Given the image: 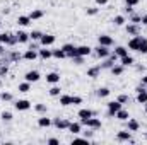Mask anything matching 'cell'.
I'll return each mask as SVG.
<instances>
[{"instance_id":"1","label":"cell","mask_w":147,"mask_h":145,"mask_svg":"<svg viewBox=\"0 0 147 145\" xmlns=\"http://www.w3.org/2000/svg\"><path fill=\"white\" fill-rule=\"evenodd\" d=\"M80 125H82V126H87V128H92V130H99L103 123H101L99 118L91 116V118H87V119H80Z\"/></svg>"},{"instance_id":"2","label":"cell","mask_w":147,"mask_h":145,"mask_svg":"<svg viewBox=\"0 0 147 145\" xmlns=\"http://www.w3.org/2000/svg\"><path fill=\"white\" fill-rule=\"evenodd\" d=\"M94 53H96V56H98V58H101V60L108 58V56L111 55L110 48H108V46H101V44H98V46L94 48Z\"/></svg>"},{"instance_id":"3","label":"cell","mask_w":147,"mask_h":145,"mask_svg":"<svg viewBox=\"0 0 147 145\" xmlns=\"http://www.w3.org/2000/svg\"><path fill=\"white\" fill-rule=\"evenodd\" d=\"M137 103L139 104H147V89L144 85H139L137 89Z\"/></svg>"},{"instance_id":"4","label":"cell","mask_w":147,"mask_h":145,"mask_svg":"<svg viewBox=\"0 0 147 145\" xmlns=\"http://www.w3.org/2000/svg\"><path fill=\"white\" fill-rule=\"evenodd\" d=\"M144 39H146V38H142V36H139V34H137V36H134L130 41H128V46H127V48H128V50L137 51V50H139V46H140V43H142Z\"/></svg>"},{"instance_id":"5","label":"cell","mask_w":147,"mask_h":145,"mask_svg":"<svg viewBox=\"0 0 147 145\" xmlns=\"http://www.w3.org/2000/svg\"><path fill=\"white\" fill-rule=\"evenodd\" d=\"M116 140H118V142H132V144H134V140H132V132H130V130L118 132V133H116Z\"/></svg>"},{"instance_id":"6","label":"cell","mask_w":147,"mask_h":145,"mask_svg":"<svg viewBox=\"0 0 147 145\" xmlns=\"http://www.w3.org/2000/svg\"><path fill=\"white\" fill-rule=\"evenodd\" d=\"M106 106H108V113H106V114H108V116H115V114H116V111H118V109H121L123 104H121V103H118V101H110Z\"/></svg>"},{"instance_id":"7","label":"cell","mask_w":147,"mask_h":145,"mask_svg":"<svg viewBox=\"0 0 147 145\" xmlns=\"http://www.w3.org/2000/svg\"><path fill=\"white\" fill-rule=\"evenodd\" d=\"M69 125H70V121L65 119V118H55V119H53V126L58 128V130H67Z\"/></svg>"},{"instance_id":"8","label":"cell","mask_w":147,"mask_h":145,"mask_svg":"<svg viewBox=\"0 0 147 145\" xmlns=\"http://www.w3.org/2000/svg\"><path fill=\"white\" fill-rule=\"evenodd\" d=\"M98 44H101V46H108L111 48L113 44H115V41H113V38L108 36V34H101V36H98Z\"/></svg>"},{"instance_id":"9","label":"cell","mask_w":147,"mask_h":145,"mask_svg":"<svg viewBox=\"0 0 147 145\" xmlns=\"http://www.w3.org/2000/svg\"><path fill=\"white\" fill-rule=\"evenodd\" d=\"M41 79V73L38 72V70H29V72H26L24 75V80H28V82H31V84H34Z\"/></svg>"},{"instance_id":"10","label":"cell","mask_w":147,"mask_h":145,"mask_svg":"<svg viewBox=\"0 0 147 145\" xmlns=\"http://www.w3.org/2000/svg\"><path fill=\"white\" fill-rule=\"evenodd\" d=\"M55 41H57V38L53 36V34H43L41 39H39V44L41 46H51Z\"/></svg>"},{"instance_id":"11","label":"cell","mask_w":147,"mask_h":145,"mask_svg":"<svg viewBox=\"0 0 147 145\" xmlns=\"http://www.w3.org/2000/svg\"><path fill=\"white\" fill-rule=\"evenodd\" d=\"M14 106L17 111H28V109H31V103L28 99H19V101H16Z\"/></svg>"},{"instance_id":"12","label":"cell","mask_w":147,"mask_h":145,"mask_svg":"<svg viewBox=\"0 0 147 145\" xmlns=\"http://www.w3.org/2000/svg\"><path fill=\"white\" fill-rule=\"evenodd\" d=\"M62 50L65 51V55H67L69 58H72V56H75V55H77V46H74V44H70V43L63 44V46H62Z\"/></svg>"},{"instance_id":"13","label":"cell","mask_w":147,"mask_h":145,"mask_svg":"<svg viewBox=\"0 0 147 145\" xmlns=\"http://www.w3.org/2000/svg\"><path fill=\"white\" fill-rule=\"evenodd\" d=\"M125 29H127V34H132V36H137V34L140 33V28H139V24H134V22H128Z\"/></svg>"},{"instance_id":"14","label":"cell","mask_w":147,"mask_h":145,"mask_svg":"<svg viewBox=\"0 0 147 145\" xmlns=\"http://www.w3.org/2000/svg\"><path fill=\"white\" fill-rule=\"evenodd\" d=\"M118 62H120V65H123L125 68H127V67H132V65L135 63V60H134V56H132V55H125V56H121Z\"/></svg>"},{"instance_id":"15","label":"cell","mask_w":147,"mask_h":145,"mask_svg":"<svg viewBox=\"0 0 147 145\" xmlns=\"http://www.w3.org/2000/svg\"><path fill=\"white\" fill-rule=\"evenodd\" d=\"M67 130H69L70 133H74V135H79L80 130H82V125H80V121H70V125H69Z\"/></svg>"},{"instance_id":"16","label":"cell","mask_w":147,"mask_h":145,"mask_svg":"<svg viewBox=\"0 0 147 145\" xmlns=\"http://www.w3.org/2000/svg\"><path fill=\"white\" fill-rule=\"evenodd\" d=\"M22 58H24V60H29V62H33V60H36V58H38V51H36V50H33V48H28V50L24 51Z\"/></svg>"},{"instance_id":"17","label":"cell","mask_w":147,"mask_h":145,"mask_svg":"<svg viewBox=\"0 0 147 145\" xmlns=\"http://www.w3.org/2000/svg\"><path fill=\"white\" fill-rule=\"evenodd\" d=\"M91 53H92V48H91V46H87V44L77 46V55H80V56H89Z\"/></svg>"},{"instance_id":"18","label":"cell","mask_w":147,"mask_h":145,"mask_svg":"<svg viewBox=\"0 0 147 145\" xmlns=\"http://www.w3.org/2000/svg\"><path fill=\"white\" fill-rule=\"evenodd\" d=\"M139 128H140V123H139L137 119H132V118L127 119V130H130V132H139Z\"/></svg>"},{"instance_id":"19","label":"cell","mask_w":147,"mask_h":145,"mask_svg":"<svg viewBox=\"0 0 147 145\" xmlns=\"http://www.w3.org/2000/svg\"><path fill=\"white\" fill-rule=\"evenodd\" d=\"M94 114H96L94 111H91V109H87V108L79 109V113H77V116H79L80 119H87V118H91V116H94Z\"/></svg>"},{"instance_id":"20","label":"cell","mask_w":147,"mask_h":145,"mask_svg":"<svg viewBox=\"0 0 147 145\" xmlns=\"http://www.w3.org/2000/svg\"><path fill=\"white\" fill-rule=\"evenodd\" d=\"M46 82H48V84H58V82H60V73L58 72L46 73Z\"/></svg>"},{"instance_id":"21","label":"cell","mask_w":147,"mask_h":145,"mask_svg":"<svg viewBox=\"0 0 147 145\" xmlns=\"http://www.w3.org/2000/svg\"><path fill=\"white\" fill-rule=\"evenodd\" d=\"M51 125H53V119H51V118H46V116L38 118V126H41V128H48V126H51Z\"/></svg>"},{"instance_id":"22","label":"cell","mask_w":147,"mask_h":145,"mask_svg":"<svg viewBox=\"0 0 147 145\" xmlns=\"http://www.w3.org/2000/svg\"><path fill=\"white\" fill-rule=\"evenodd\" d=\"M99 73H101V65H96V67H91L89 70H87V77H91V79H98L99 77Z\"/></svg>"},{"instance_id":"23","label":"cell","mask_w":147,"mask_h":145,"mask_svg":"<svg viewBox=\"0 0 147 145\" xmlns=\"http://www.w3.org/2000/svg\"><path fill=\"white\" fill-rule=\"evenodd\" d=\"M115 118H116V119H120V121H127V119L130 118V114H128V111H127V109L121 108V109H118V111H116Z\"/></svg>"},{"instance_id":"24","label":"cell","mask_w":147,"mask_h":145,"mask_svg":"<svg viewBox=\"0 0 147 145\" xmlns=\"http://www.w3.org/2000/svg\"><path fill=\"white\" fill-rule=\"evenodd\" d=\"M38 56L41 60H48V58H51V50H48L46 46H43V50H38Z\"/></svg>"},{"instance_id":"25","label":"cell","mask_w":147,"mask_h":145,"mask_svg":"<svg viewBox=\"0 0 147 145\" xmlns=\"http://www.w3.org/2000/svg\"><path fill=\"white\" fill-rule=\"evenodd\" d=\"M111 73L115 75V77H120V75H123V72H125V67L123 65H120V63H116V65H113L110 68Z\"/></svg>"},{"instance_id":"26","label":"cell","mask_w":147,"mask_h":145,"mask_svg":"<svg viewBox=\"0 0 147 145\" xmlns=\"http://www.w3.org/2000/svg\"><path fill=\"white\" fill-rule=\"evenodd\" d=\"M43 15H45V10H41V9H34V10H31V14H29L31 21H38V19H43Z\"/></svg>"},{"instance_id":"27","label":"cell","mask_w":147,"mask_h":145,"mask_svg":"<svg viewBox=\"0 0 147 145\" xmlns=\"http://www.w3.org/2000/svg\"><path fill=\"white\" fill-rule=\"evenodd\" d=\"M51 56L57 58V60H63V58H67V55H65V51H63L62 48H58V50H51Z\"/></svg>"},{"instance_id":"28","label":"cell","mask_w":147,"mask_h":145,"mask_svg":"<svg viewBox=\"0 0 147 145\" xmlns=\"http://www.w3.org/2000/svg\"><path fill=\"white\" fill-rule=\"evenodd\" d=\"M16 36H17V41H19V43H22V44L29 41V34H28L26 31H17V33H16Z\"/></svg>"},{"instance_id":"29","label":"cell","mask_w":147,"mask_h":145,"mask_svg":"<svg viewBox=\"0 0 147 145\" xmlns=\"http://www.w3.org/2000/svg\"><path fill=\"white\" fill-rule=\"evenodd\" d=\"M17 24L22 26V28H24V26H29V24H31V17H29V15H19V17H17Z\"/></svg>"},{"instance_id":"30","label":"cell","mask_w":147,"mask_h":145,"mask_svg":"<svg viewBox=\"0 0 147 145\" xmlns=\"http://www.w3.org/2000/svg\"><path fill=\"white\" fill-rule=\"evenodd\" d=\"M118 58H121V56H125V55H128V48H125V46H116L115 48V51H113Z\"/></svg>"},{"instance_id":"31","label":"cell","mask_w":147,"mask_h":145,"mask_svg":"<svg viewBox=\"0 0 147 145\" xmlns=\"http://www.w3.org/2000/svg\"><path fill=\"white\" fill-rule=\"evenodd\" d=\"M72 104V96H67V94H60V106H70Z\"/></svg>"},{"instance_id":"32","label":"cell","mask_w":147,"mask_h":145,"mask_svg":"<svg viewBox=\"0 0 147 145\" xmlns=\"http://www.w3.org/2000/svg\"><path fill=\"white\" fill-rule=\"evenodd\" d=\"M96 94H98V97H101V99H103V97H108V96H110L111 91L108 89V87H99V89L96 91Z\"/></svg>"},{"instance_id":"33","label":"cell","mask_w":147,"mask_h":145,"mask_svg":"<svg viewBox=\"0 0 147 145\" xmlns=\"http://www.w3.org/2000/svg\"><path fill=\"white\" fill-rule=\"evenodd\" d=\"M48 92H50V96H51V97H60V94H62V89H60L57 84H53V87H51Z\"/></svg>"},{"instance_id":"34","label":"cell","mask_w":147,"mask_h":145,"mask_svg":"<svg viewBox=\"0 0 147 145\" xmlns=\"http://www.w3.org/2000/svg\"><path fill=\"white\" fill-rule=\"evenodd\" d=\"M41 36H43V33H41V31H38V29H34V31H31V33H29V41H39Z\"/></svg>"},{"instance_id":"35","label":"cell","mask_w":147,"mask_h":145,"mask_svg":"<svg viewBox=\"0 0 147 145\" xmlns=\"http://www.w3.org/2000/svg\"><path fill=\"white\" fill-rule=\"evenodd\" d=\"M125 22H127L125 15H115V17H113V24H115V26H123Z\"/></svg>"},{"instance_id":"36","label":"cell","mask_w":147,"mask_h":145,"mask_svg":"<svg viewBox=\"0 0 147 145\" xmlns=\"http://www.w3.org/2000/svg\"><path fill=\"white\" fill-rule=\"evenodd\" d=\"M31 91V82L24 80L22 84H19V92H29Z\"/></svg>"},{"instance_id":"37","label":"cell","mask_w":147,"mask_h":145,"mask_svg":"<svg viewBox=\"0 0 147 145\" xmlns=\"http://www.w3.org/2000/svg\"><path fill=\"white\" fill-rule=\"evenodd\" d=\"M21 58H22V55H21L19 51H10V53H9V60H10V62H19Z\"/></svg>"},{"instance_id":"38","label":"cell","mask_w":147,"mask_h":145,"mask_svg":"<svg viewBox=\"0 0 147 145\" xmlns=\"http://www.w3.org/2000/svg\"><path fill=\"white\" fill-rule=\"evenodd\" d=\"M34 109H36V113H39V114H46L48 106H46V104H43V103H38L36 106H34Z\"/></svg>"},{"instance_id":"39","label":"cell","mask_w":147,"mask_h":145,"mask_svg":"<svg viewBox=\"0 0 147 145\" xmlns=\"http://www.w3.org/2000/svg\"><path fill=\"white\" fill-rule=\"evenodd\" d=\"M140 21H142V15H139V14H130V19H128V22H134V24H140Z\"/></svg>"},{"instance_id":"40","label":"cell","mask_w":147,"mask_h":145,"mask_svg":"<svg viewBox=\"0 0 147 145\" xmlns=\"http://www.w3.org/2000/svg\"><path fill=\"white\" fill-rule=\"evenodd\" d=\"M17 43H19V41H17V36L10 33V34H9V41H7V46H16Z\"/></svg>"},{"instance_id":"41","label":"cell","mask_w":147,"mask_h":145,"mask_svg":"<svg viewBox=\"0 0 147 145\" xmlns=\"http://www.w3.org/2000/svg\"><path fill=\"white\" fill-rule=\"evenodd\" d=\"M9 73V63H0V77H5Z\"/></svg>"},{"instance_id":"42","label":"cell","mask_w":147,"mask_h":145,"mask_svg":"<svg viewBox=\"0 0 147 145\" xmlns=\"http://www.w3.org/2000/svg\"><path fill=\"white\" fill-rule=\"evenodd\" d=\"M139 53H142V55H147V39H144L142 43H140V46H139V50H137Z\"/></svg>"},{"instance_id":"43","label":"cell","mask_w":147,"mask_h":145,"mask_svg":"<svg viewBox=\"0 0 147 145\" xmlns=\"http://www.w3.org/2000/svg\"><path fill=\"white\" fill-rule=\"evenodd\" d=\"M116 101H118V103H121V104H127V103L130 101V97H128L127 94H120V96L116 97Z\"/></svg>"},{"instance_id":"44","label":"cell","mask_w":147,"mask_h":145,"mask_svg":"<svg viewBox=\"0 0 147 145\" xmlns=\"http://www.w3.org/2000/svg\"><path fill=\"white\" fill-rule=\"evenodd\" d=\"M84 58H86V56H80V55H75V56H72V62L75 63V65H82V63H84Z\"/></svg>"},{"instance_id":"45","label":"cell","mask_w":147,"mask_h":145,"mask_svg":"<svg viewBox=\"0 0 147 145\" xmlns=\"http://www.w3.org/2000/svg\"><path fill=\"white\" fill-rule=\"evenodd\" d=\"M9 34H10V33H0V44H5V46H7V41H9Z\"/></svg>"},{"instance_id":"46","label":"cell","mask_w":147,"mask_h":145,"mask_svg":"<svg viewBox=\"0 0 147 145\" xmlns=\"http://www.w3.org/2000/svg\"><path fill=\"white\" fill-rule=\"evenodd\" d=\"M98 12H99L98 7H87V9H86V14H87V15H96Z\"/></svg>"},{"instance_id":"47","label":"cell","mask_w":147,"mask_h":145,"mask_svg":"<svg viewBox=\"0 0 147 145\" xmlns=\"http://www.w3.org/2000/svg\"><path fill=\"white\" fill-rule=\"evenodd\" d=\"M14 99V96L10 94V92H2V101H5V103H10Z\"/></svg>"},{"instance_id":"48","label":"cell","mask_w":147,"mask_h":145,"mask_svg":"<svg viewBox=\"0 0 147 145\" xmlns=\"http://www.w3.org/2000/svg\"><path fill=\"white\" fill-rule=\"evenodd\" d=\"M0 116H2L3 121H12V113H10V111H3Z\"/></svg>"},{"instance_id":"49","label":"cell","mask_w":147,"mask_h":145,"mask_svg":"<svg viewBox=\"0 0 147 145\" xmlns=\"http://www.w3.org/2000/svg\"><path fill=\"white\" fill-rule=\"evenodd\" d=\"M72 144H87V145H89V138H86V137H84V138L75 137V138L72 140Z\"/></svg>"},{"instance_id":"50","label":"cell","mask_w":147,"mask_h":145,"mask_svg":"<svg viewBox=\"0 0 147 145\" xmlns=\"http://www.w3.org/2000/svg\"><path fill=\"white\" fill-rule=\"evenodd\" d=\"M72 104H82V97L80 96H72Z\"/></svg>"},{"instance_id":"51","label":"cell","mask_w":147,"mask_h":145,"mask_svg":"<svg viewBox=\"0 0 147 145\" xmlns=\"http://www.w3.org/2000/svg\"><path fill=\"white\" fill-rule=\"evenodd\" d=\"M139 2H140V0H125V3H127V5H130V7L139 5Z\"/></svg>"},{"instance_id":"52","label":"cell","mask_w":147,"mask_h":145,"mask_svg":"<svg viewBox=\"0 0 147 145\" xmlns=\"http://www.w3.org/2000/svg\"><path fill=\"white\" fill-rule=\"evenodd\" d=\"M92 135H94V130H92V128H89V132H84V137H86V138H91Z\"/></svg>"},{"instance_id":"53","label":"cell","mask_w":147,"mask_h":145,"mask_svg":"<svg viewBox=\"0 0 147 145\" xmlns=\"http://www.w3.org/2000/svg\"><path fill=\"white\" fill-rule=\"evenodd\" d=\"M48 144L50 145H58L60 144V140H58V138H48Z\"/></svg>"},{"instance_id":"54","label":"cell","mask_w":147,"mask_h":145,"mask_svg":"<svg viewBox=\"0 0 147 145\" xmlns=\"http://www.w3.org/2000/svg\"><path fill=\"white\" fill-rule=\"evenodd\" d=\"M140 82H142V85H144V87H147V73H146V75H142Z\"/></svg>"},{"instance_id":"55","label":"cell","mask_w":147,"mask_h":145,"mask_svg":"<svg viewBox=\"0 0 147 145\" xmlns=\"http://www.w3.org/2000/svg\"><path fill=\"white\" fill-rule=\"evenodd\" d=\"M125 12H128V14H132V12H134V7H130V5H127V7H125Z\"/></svg>"},{"instance_id":"56","label":"cell","mask_w":147,"mask_h":145,"mask_svg":"<svg viewBox=\"0 0 147 145\" xmlns=\"http://www.w3.org/2000/svg\"><path fill=\"white\" fill-rule=\"evenodd\" d=\"M96 3H98V5H106L108 0H96Z\"/></svg>"},{"instance_id":"57","label":"cell","mask_w":147,"mask_h":145,"mask_svg":"<svg viewBox=\"0 0 147 145\" xmlns=\"http://www.w3.org/2000/svg\"><path fill=\"white\" fill-rule=\"evenodd\" d=\"M140 22H142L144 26H147V14H144V15H142V21H140Z\"/></svg>"},{"instance_id":"58","label":"cell","mask_w":147,"mask_h":145,"mask_svg":"<svg viewBox=\"0 0 147 145\" xmlns=\"http://www.w3.org/2000/svg\"><path fill=\"white\" fill-rule=\"evenodd\" d=\"M5 53V44H0V56Z\"/></svg>"},{"instance_id":"59","label":"cell","mask_w":147,"mask_h":145,"mask_svg":"<svg viewBox=\"0 0 147 145\" xmlns=\"http://www.w3.org/2000/svg\"><path fill=\"white\" fill-rule=\"evenodd\" d=\"M137 70H139V72H146V67H140V65H139V67H137Z\"/></svg>"},{"instance_id":"60","label":"cell","mask_w":147,"mask_h":145,"mask_svg":"<svg viewBox=\"0 0 147 145\" xmlns=\"http://www.w3.org/2000/svg\"><path fill=\"white\" fill-rule=\"evenodd\" d=\"M0 87H2V79H0Z\"/></svg>"},{"instance_id":"61","label":"cell","mask_w":147,"mask_h":145,"mask_svg":"<svg viewBox=\"0 0 147 145\" xmlns=\"http://www.w3.org/2000/svg\"><path fill=\"white\" fill-rule=\"evenodd\" d=\"M0 101H2V94H0Z\"/></svg>"},{"instance_id":"62","label":"cell","mask_w":147,"mask_h":145,"mask_svg":"<svg viewBox=\"0 0 147 145\" xmlns=\"http://www.w3.org/2000/svg\"><path fill=\"white\" fill-rule=\"evenodd\" d=\"M0 28H2V22H0Z\"/></svg>"},{"instance_id":"63","label":"cell","mask_w":147,"mask_h":145,"mask_svg":"<svg viewBox=\"0 0 147 145\" xmlns=\"http://www.w3.org/2000/svg\"><path fill=\"white\" fill-rule=\"evenodd\" d=\"M146 138H147V133H146Z\"/></svg>"},{"instance_id":"64","label":"cell","mask_w":147,"mask_h":145,"mask_svg":"<svg viewBox=\"0 0 147 145\" xmlns=\"http://www.w3.org/2000/svg\"><path fill=\"white\" fill-rule=\"evenodd\" d=\"M146 89H147V87H146Z\"/></svg>"}]
</instances>
